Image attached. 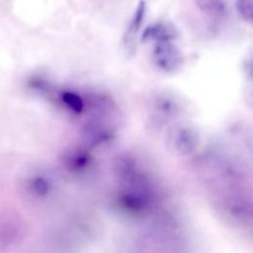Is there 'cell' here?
<instances>
[{
  "instance_id": "obj_7",
  "label": "cell",
  "mask_w": 253,
  "mask_h": 253,
  "mask_svg": "<svg viewBox=\"0 0 253 253\" xmlns=\"http://www.w3.org/2000/svg\"><path fill=\"white\" fill-rule=\"evenodd\" d=\"M195 3L200 10L211 16H222L226 12L224 0H195Z\"/></svg>"
},
{
  "instance_id": "obj_4",
  "label": "cell",
  "mask_w": 253,
  "mask_h": 253,
  "mask_svg": "<svg viewBox=\"0 0 253 253\" xmlns=\"http://www.w3.org/2000/svg\"><path fill=\"white\" fill-rule=\"evenodd\" d=\"M178 32L176 28L169 23H156L148 26L142 33V42H167L177 38Z\"/></svg>"
},
{
  "instance_id": "obj_5",
  "label": "cell",
  "mask_w": 253,
  "mask_h": 253,
  "mask_svg": "<svg viewBox=\"0 0 253 253\" xmlns=\"http://www.w3.org/2000/svg\"><path fill=\"white\" fill-rule=\"evenodd\" d=\"M154 112L158 118L167 120L171 117H174L178 113V105L175 100L163 96L155 101Z\"/></svg>"
},
{
  "instance_id": "obj_1",
  "label": "cell",
  "mask_w": 253,
  "mask_h": 253,
  "mask_svg": "<svg viewBox=\"0 0 253 253\" xmlns=\"http://www.w3.org/2000/svg\"><path fill=\"white\" fill-rule=\"evenodd\" d=\"M152 59L154 64L164 72H174L183 64L182 53L172 41L155 42Z\"/></svg>"
},
{
  "instance_id": "obj_3",
  "label": "cell",
  "mask_w": 253,
  "mask_h": 253,
  "mask_svg": "<svg viewBox=\"0 0 253 253\" xmlns=\"http://www.w3.org/2000/svg\"><path fill=\"white\" fill-rule=\"evenodd\" d=\"M145 15V2L140 0L126 31L124 36V47L127 54H132L135 50V42L137 35L140 31V28L143 23Z\"/></svg>"
},
{
  "instance_id": "obj_9",
  "label": "cell",
  "mask_w": 253,
  "mask_h": 253,
  "mask_svg": "<svg viewBox=\"0 0 253 253\" xmlns=\"http://www.w3.org/2000/svg\"><path fill=\"white\" fill-rule=\"evenodd\" d=\"M236 8L241 17L251 22L253 18V0H236Z\"/></svg>"
},
{
  "instance_id": "obj_6",
  "label": "cell",
  "mask_w": 253,
  "mask_h": 253,
  "mask_svg": "<svg viewBox=\"0 0 253 253\" xmlns=\"http://www.w3.org/2000/svg\"><path fill=\"white\" fill-rule=\"evenodd\" d=\"M60 100L65 107L74 114H80L85 109V101L77 92L64 90L60 93Z\"/></svg>"
},
{
  "instance_id": "obj_2",
  "label": "cell",
  "mask_w": 253,
  "mask_h": 253,
  "mask_svg": "<svg viewBox=\"0 0 253 253\" xmlns=\"http://www.w3.org/2000/svg\"><path fill=\"white\" fill-rule=\"evenodd\" d=\"M199 133L197 129L190 126H176L169 133V143L171 147L180 154L193 152L199 144Z\"/></svg>"
},
{
  "instance_id": "obj_8",
  "label": "cell",
  "mask_w": 253,
  "mask_h": 253,
  "mask_svg": "<svg viewBox=\"0 0 253 253\" xmlns=\"http://www.w3.org/2000/svg\"><path fill=\"white\" fill-rule=\"evenodd\" d=\"M91 162V157L84 150H77L67 157V166L75 172L85 170Z\"/></svg>"
}]
</instances>
